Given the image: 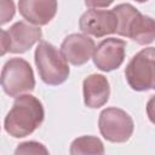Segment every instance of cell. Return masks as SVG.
<instances>
[{
	"label": "cell",
	"mask_w": 155,
	"mask_h": 155,
	"mask_svg": "<svg viewBox=\"0 0 155 155\" xmlns=\"http://www.w3.org/2000/svg\"><path fill=\"white\" fill-rule=\"evenodd\" d=\"M42 103L31 94L17 97L4 120L5 131L13 138H23L31 134L44 121Z\"/></svg>",
	"instance_id": "1"
},
{
	"label": "cell",
	"mask_w": 155,
	"mask_h": 155,
	"mask_svg": "<svg viewBox=\"0 0 155 155\" xmlns=\"http://www.w3.org/2000/svg\"><path fill=\"white\" fill-rule=\"evenodd\" d=\"M34 61L39 76L46 85L58 86L63 84L70 73L68 62L62 53L50 42L40 41L34 52Z\"/></svg>",
	"instance_id": "2"
},
{
	"label": "cell",
	"mask_w": 155,
	"mask_h": 155,
	"mask_svg": "<svg viewBox=\"0 0 155 155\" xmlns=\"http://www.w3.org/2000/svg\"><path fill=\"white\" fill-rule=\"evenodd\" d=\"M0 85L10 97H19L31 92L35 87V78L30 64L23 58H10L2 67Z\"/></svg>",
	"instance_id": "3"
},
{
	"label": "cell",
	"mask_w": 155,
	"mask_h": 155,
	"mask_svg": "<svg viewBox=\"0 0 155 155\" xmlns=\"http://www.w3.org/2000/svg\"><path fill=\"white\" fill-rule=\"evenodd\" d=\"M155 48L147 47L136 53L125 68V76L134 91H149L155 86Z\"/></svg>",
	"instance_id": "4"
},
{
	"label": "cell",
	"mask_w": 155,
	"mask_h": 155,
	"mask_svg": "<svg viewBox=\"0 0 155 155\" xmlns=\"http://www.w3.org/2000/svg\"><path fill=\"white\" fill-rule=\"evenodd\" d=\"M98 127L104 139L111 143H125L131 138L134 124L128 113L120 108L110 107L101 111Z\"/></svg>",
	"instance_id": "5"
},
{
	"label": "cell",
	"mask_w": 155,
	"mask_h": 155,
	"mask_svg": "<svg viewBox=\"0 0 155 155\" xmlns=\"http://www.w3.org/2000/svg\"><path fill=\"white\" fill-rule=\"evenodd\" d=\"M79 28L85 35L103 38L114 34L117 28V18L113 10L88 8L79 19Z\"/></svg>",
	"instance_id": "6"
},
{
	"label": "cell",
	"mask_w": 155,
	"mask_h": 155,
	"mask_svg": "<svg viewBox=\"0 0 155 155\" xmlns=\"http://www.w3.org/2000/svg\"><path fill=\"white\" fill-rule=\"evenodd\" d=\"M126 41L116 38H107L94 47L92 59L94 65L102 71L117 69L125 59Z\"/></svg>",
	"instance_id": "7"
},
{
	"label": "cell",
	"mask_w": 155,
	"mask_h": 155,
	"mask_svg": "<svg viewBox=\"0 0 155 155\" xmlns=\"http://www.w3.org/2000/svg\"><path fill=\"white\" fill-rule=\"evenodd\" d=\"M94 47L96 44L93 39L85 34L74 33L63 40L61 53L64 59L73 65H82L91 59Z\"/></svg>",
	"instance_id": "8"
},
{
	"label": "cell",
	"mask_w": 155,
	"mask_h": 155,
	"mask_svg": "<svg viewBox=\"0 0 155 155\" xmlns=\"http://www.w3.org/2000/svg\"><path fill=\"white\" fill-rule=\"evenodd\" d=\"M21 16L35 25H46L57 12V1L53 0H21L18 1Z\"/></svg>",
	"instance_id": "9"
},
{
	"label": "cell",
	"mask_w": 155,
	"mask_h": 155,
	"mask_svg": "<svg viewBox=\"0 0 155 155\" xmlns=\"http://www.w3.org/2000/svg\"><path fill=\"white\" fill-rule=\"evenodd\" d=\"M11 40L10 52L24 53L33 47V45L41 40L42 31L39 27L30 25L23 21L13 23L7 31Z\"/></svg>",
	"instance_id": "10"
},
{
	"label": "cell",
	"mask_w": 155,
	"mask_h": 155,
	"mask_svg": "<svg viewBox=\"0 0 155 155\" xmlns=\"http://www.w3.org/2000/svg\"><path fill=\"white\" fill-rule=\"evenodd\" d=\"M84 103L86 107L101 108L109 101L110 86L108 79L102 74H91L82 82Z\"/></svg>",
	"instance_id": "11"
},
{
	"label": "cell",
	"mask_w": 155,
	"mask_h": 155,
	"mask_svg": "<svg viewBox=\"0 0 155 155\" xmlns=\"http://www.w3.org/2000/svg\"><path fill=\"white\" fill-rule=\"evenodd\" d=\"M126 38L132 39L139 45L151 44L155 39L154 19L150 16H145L138 12L128 25Z\"/></svg>",
	"instance_id": "12"
},
{
	"label": "cell",
	"mask_w": 155,
	"mask_h": 155,
	"mask_svg": "<svg viewBox=\"0 0 155 155\" xmlns=\"http://www.w3.org/2000/svg\"><path fill=\"white\" fill-rule=\"evenodd\" d=\"M70 155H104L103 142L94 136H81L70 144Z\"/></svg>",
	"instance_id": "13"
},
{
	"label": "cell",
	"mask_w": 155,
	"mask_h": 155,
	"mask_svg": "<svg viewBox=\"0 0 155 155\" xmlns=\"http://www.w3.org/2000/svg\"><path fill=\"white\" fill-rule=\"evenodd\" d=\"M113 12L117 18V28L115 33L121 36H127L128 25L139 11L131 4H119L113 8Z\"/></svg>",
	"instance_id": "14"
},
{
	"label": "cell",
	"mask_w": 155,
	"mask_h": 155,
	"mask_svg": "<svg viewBox=\"0 0 155 155\" xmlns=\"http://www.w3.org/2000/svg\"><path fill=\"white\" fill-rule=\"evenodd\" d=\"M13 155H50V153L42 143L36 140H27L17 145Z\"/></svg>",
	"instance_id": "15"
},
{
	"label": "cell",
	"mask_w": 155,
	"mask_h": 155,
	"mask_svg": "<svg viewBox=\"0 0 155 155\" xmlns=\"http://www.w3.org/2000/svg\"><path fill=\"white\" fill-rule=\"evenodd\" d=\"M16 13V6L12 0H0V25L8 23Z\"/></svg>",
	"instance_id": "16"
},
{
	"label": "cell",
	"mask_w": 155,
	"mask_h": 155,
	"mask_svg": "<svg viewBox=\"0 0 155 155\" xmlns=\"http://www.w3.org/2000/svg\"><path fill=\"white\" fill-rule=\"evenodd\" d=\"M11 48V40L7 31L0 29V57L10 52Z\"/></svg>",
	"instance_id": "17"
},
{
	"label": "cell",
	"mask_w": 155,
	"mask_h": 155,
	"mask_svg": "<svg viewBox=\"0 0 155 155\" xmlns=\"http://www.w3.org/2000/svg\"><path fill=\"white\" fill-rule=\"evenodd\" d=\"M86 6H93L92 8H98V7H107L111 4V1H108V2H94V1H86L85 2Z\"/></svg>",
	"instance_id": "18"
}]
</instances>
